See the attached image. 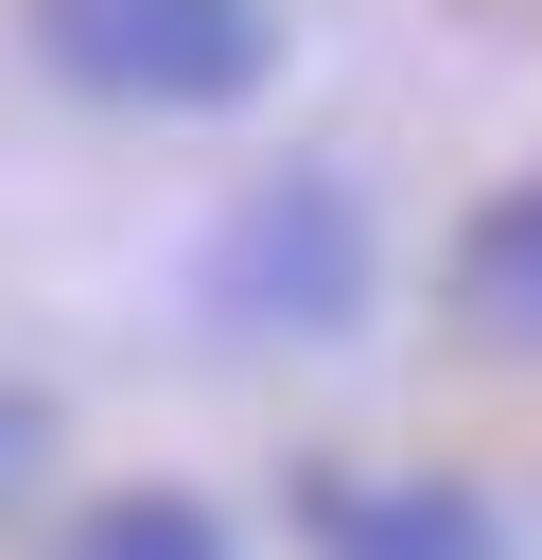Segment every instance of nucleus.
I'll return each mask as SVG.
<instances>
[{
	"mask_svg": "<svg viewBox=\"0 0 542 560\" xmlns=\"http://www.w3.org/2000/svg\"><path fill=\"white\" fill-rule=\"evenodd\" d=\"M35 52L87 88V105H157V122H210L280 70V18L262 0H35Z\"/></svg>",
	"mask_w": 542,
	"mask_h": 560,
	"instance_id": "f257e3e1",
	"label": "nucleus"
},
{
	"mask_svg": "<svg viewBox=\"0 0 542 560\" xmlns=\"http://www.w3.org/2000/svg\"><path fill=\"white\" fill-rule=\"evenodd\" d=\"M192 298H210L227 332H262V350L350 332V315H367V192H350V175H262V192L210 228Z\"/></svg>",
	"mask_w": 542,
	"mask_h": 560,
	"instance_id": "f03ea898",
	"label": "nucleus"
},
{
	"mask_svg": "<svg viewBox=\"0 0 542 560\" xmlns=\"http://www.w3.org/2000/svg\"><path fill=\"white\" fill-rule=\"evenodd\" d=\"M297 542L315 560H507L490 490L455 472H297Z\"/></svg>",
	"mask_w": 542,
	"mask_h": 560,
	"instance_id": "7ed1b4c3",
	"label": "nucleus"
},
{
	"mask_svg": "<svg viewBox=\"0 0 542 560\" xmlns=\"http://www.w3.org/2000/svg\"><path fill=\"white\" fill-rule=\"evenodd\" d=\"M52 560H227V508H192V490H105Z\"/></svg>",
	"mask_w": 542,
	"mask_h": 560,
	"instance_id": "20e7f679",
	"label": "nucleus"
},
{
	"mask_svg": "<svg viewBox=\"0 0 542 560\" xmlns=\"http://www.w3.org/2000/svg\"><path fill=\"white\" fill-rule=\"evenodd\" d=\"M455 280H472V315H507V332H542V175L455 245Z\"/></svg>",
	"mask_w": 542,
	"mask_h": 560,
	"instance_id": "39448f33",
	"label": "nucleus"
}]
</instances>
